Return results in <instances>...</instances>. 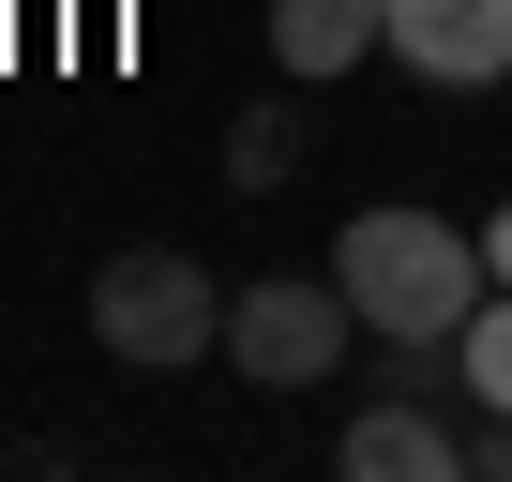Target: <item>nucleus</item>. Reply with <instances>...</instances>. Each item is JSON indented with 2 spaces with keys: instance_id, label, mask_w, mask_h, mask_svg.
<instances>
[{
  "instance_id": "6e6552de",
  "label": "nucleus",
  "mask_w": 512,
  "mask_h": 482,
  "mask_svg": "<svg viewBox=\"0 0 512 482\" xmlns=\"http://www.w3.org/2000/svg\"><path fill=\"white\" fill-rule=\"evenodd\" d=\"M452 377H467L482 407H512V287H482V317L452 332Z\"/></svg>"
},
{
  "instance_id": "1a4fd4ad",
  "label": "nucleus",
  "mask_w": 512,
  "mask_h": 482,
  "mask_svg": "<svg viewBox=\"0 0 512 482\" xmlns=\"http://www.w3.org/2000/svg\"><path fill=\"white\" fill-rule=\"evenodd\" d=\"M482 272H497V287H512V211H497V226H482Z\"/></svg>"
},
{
  "instance_id": "423d86ee",
  "label": "nucleus",
  "mask_w": 512,
  "mask_h": 482,
  "mask_svg": "<svg viewBox=\"0 0 512 482\" xmlns=\"http://www.w3.org/2000/svg\"><path fill=\"white\" fill-rule=\"evenodd\" d=\"M377 46H392V0H272V61L317 76V91H332L347 61H377Z\"/></svg>"
},
{
  "instance_id": "0eeeda50",
  "label": "nucleus",
  "mask_w": 512,
  "mask_h": 482,
  "mask_svg": "<svg viewBox=\"0 0 512 482\" xmlns=\"http://www.w3.org/2000/svg\"><path fill=\"white\" fill-rule=\"evenodd\" d=\"M226 181H241V196H272V181H302V106H287V91L226 121Z\"/></svg>"
},
{
  "instance_id": "20e7f679",
  "label": "nucleus",
  "mask_w": 512,
  "mask_h": 482,
  "mask_svg": "<svg viewBox=\"0 0 512 482\" xmlns=\"http://www.w3.org/2000/svg\"><path fill=\"white\" fill-rule=\"evenodd\" d=\"M392 61L422 91H497L512 76V0H392Z\"/></svg>"
},
{
  "instance_id": "f257e3e1",
  "label": "nucleus",
  "mask_w": 512,
  "mask_h": 482,
  "mask_svg": "<svg viewBox=\"0 0 512 482\" xmlns=\"http://www.w3.org/2000/svg\"><path fill=\"white\" fill-rule=\"evenodd\" d=\"M332 272H347V302H362V332H392V347H452L467 317H482V241L467 226H437V211H347V241H332Z\"/></svg>"
},
{
  "instance_id": "f03ea898",
  "label": "nucleus",
  "mask_w": 512,
  "mask_h": 482,
  "mask_svg": "<svg viewBox=\"0 0 512 482\" xmlns=\"http://www.w3.org/2000/svg\"><path fill=\"white\" fill-rule=\"evenodd\" d=\"M91 347L136 362V377H181L196 347H226V287L196 257H166V241H121V257L91 272Z\"/></svg>"
},
{
  "instance_id": "39448f33",
  "label": "nucleus",
  "mask_w": 512,
  "mask_h": 482,
  "mask_svg": "<svg viewBox=\"0 0 512 482\" xmlns=\"http://www.w3.org/2000/svg\"><path fill=\"white\" fill-rule=\"evenodd\" d=\"M332 467H347V482H452V467H467V437H452L437 407H407V392H392V407H362V422L332 437Z\"/></svg>"
},
{
  "instance_id": "7ed1b4c3",
  "label": "nucleus",
  "mask_w": 512,
  "mask_h": 482,
  "mask_svg": "<svg viewBox=\"0 0 512 482\" xmlns=\"http://www.w3.org/2000/svg\"><path fill=\"white\" fill-rule=\"evenodd\" d=\"M347 332H362L347 272H272V287L226 302V362H241L256 392H317V377H347Z\"/></svg>"
}]
</instances>
